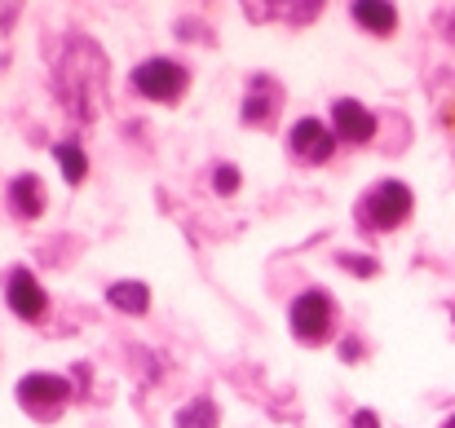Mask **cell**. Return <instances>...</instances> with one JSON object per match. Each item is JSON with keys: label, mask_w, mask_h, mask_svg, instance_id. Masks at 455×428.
<instances>
[{"label": "cell", "mask_w": 455, "mask_h": 428, "mask_svg": "<svg viewBox=\"0 0 455 428\" xmlns=\"http://www.w3.org/2000/svg\"><path fill=\"white\" fill-rule=\"evenodd\" d=\"M407 217H411V190H407L403 181H380V186L367 190V199H363V221H367L371 230H394V226H403Z\"/></svg>", "instance_id": "1"}, {"label": "cell", "mask_w": 455, "mask_h": 428, "mask_svg": "<svg viewBox=\"0 0 455 428\" xmlns=\"http://www.w3.org/2000/svg\"><path fill=\"white\" fill-rule=\"evenodd\" d=\"M133 89L142 98H155V102H172L181 89H186V67L168 62V58H147L138 71H133Z\"/></svg>", "instance_id": "2"}, {"label": "cell", "mask_w": 455, "mask_h": 428, "mask_svg": "<svg viewBox=\"0 0 455 428\" xmlns=\"http://www.w3.org/2000/svg\"><path fill=\"white\" fill-rule=\"evenodd\" d=\"M292 331L305 345L327 340V331H331V296L327 291H301L292 300Z\"/></svg>", "instance_id": "3"}, {"label": "cell", "mask_w": 455, "mask_h": 428, "mask_svg": "<svg viewBox=\"0 0 455 428\" xmlns=\"http://www.w3.org/2000/svg\"><path fill=\"white\" fill-rule=\"evenodd\" d=\"M67 398H71V384H67L62 376L36 371V376H22V380H18V402H22L27 411H58Z\"/></svg>", "instance_id": "4"}, {"label": "cell", "mask_w": 455, "mask_h": 428, "mask_svg": "<svg viewBox=\"0 0 455 428\" xmlns=\"http://www.w3.org/2000/svg\"><path fill=\"white\" fill-rule=\"evenodd\" d=\"M331 124H336V138L340 142H371L376 138V115L363 107V102H354V98H340L336 107H331Z\"/></svg>", "instance_id": "5"}, {"label": "cell", "mask_w": 455, "mask_h": 428, "mask_svg": "<svg viewBox=\"0 0 455 428\" xmlns=\"http://www.w3.org/2000/svg\"><path fill=\"white\" fill-rule=\"evenodd\" d=\"M292 155L305 159V163H323V159H331V150H336V133L323 124V120H301L297 129H292Z\"/></svg>", "instance_id": "6"}, {"label": "cell", "mask_w": 455, "mask_h": 428, "mask_svg": "<svg viewBox=\"0 0 455 428\" xmlns=\"http://www.w3.org/2000/svg\"><path fill=\"white\" fill-rule=\"evenodd\" d=\"M9 305H13V313L27 318V322L44 318V309H49V300H44V291H40V283H36V274L22 270V266L9 274Z\"/></svg>", "instance_id": "7"}, {"label": "cell", "mask_w": 455, "mask_h": 428, "mask_svg": "<svg viewBox=\"0 0 455 428\" xmlns=\"http://www.w3.org/2000/svg\"><path fill=\"white\" fill-rule=\"evenodd\" d=\"M9 208H13V217L36 221V217L44 212V181H40L36 172L13 177V181H9Z\"/></svg>", "instance_id": "8"}, {"label": "cell", "mask_w": 455, "mask_h": 428, "mask_svg": "<svg viewBox=\"0 0 455 428\" xmlns=\"http://www.w3.org/2000/svg\"><path fill=\"white\" fill-rule=\"evenodd\" d=\"M275 102H279V89L270 75H257L248 84V98H243V124H266L275 115Z\"/></svg>", "instance_id": "9"}, {"label": "cell", "mask_w": 455, "mask_h": 428, "mask_svg": "<svg viewBox=\"0 0 455 428\" xmlns=\"http://www.w3.org/2000/svg\"><path fill=\"white\" fill-rule=\"evenodd\" d=\"M354 18H358V27H367L376 36H389L398 27V9L394 4H380V0H358L354 4Z\"/></svg>", "instance_id": "10"}, {"label": "cell", "mask_w": 455, "mask_h": 428, "mask_svg": "<svg viewBox=\"0 0 455 428\" xmlns=\"http://www.w3.org/2000/svg\"><path fill=\"white\" fill-rule=\"evenodd\" d=\"M107 300H111L116 309H124V313H147V309H151V291H147V283H111Z\"/></svg>", "instance_id": "11"}, {"label": "cell", "mask_w": 455, "mask_h": 428, "mask_svg": "<svg viewBox=\"0 0 455 428\" xmlns=\"http://www.w3.org/2000/svg\"><path fill=\"white\" fill-rule=\"evenodd\" d=\"M53 155H58V163H62V177H67L71 186H80V181H84V172H89V163H84V150H80L76 142H62L58 150H53Z\"/></svg>", "instance_id": "12"}, {"label": "cell", "mask_w": 455, "mask_h": 428, "mask_svg": "<svg viewBox=\"0 0 455 428\" xmlns=\"http://www.w3.org/2000/svg\"><path fill=\"white\" fill-rule=\"evenodd\" d=\"M177 428H217V402L199 398V402L181 407V416H177Z\"/></svg>", "instance_id": "13"}, {"label": "cell", "mask_w": 455, "mask_h": 428, "mask_svg": "<svg viewBox=\"0 0 455 428\" xmlns=\"http://www.w3.org/2000/svg\"><path fill=\"white\" fill-rule=\"evenodd\" d=\"M212 186H217V194H235V190H239V168L221 163V168L212 172Z\"/></svg>", "instance_id": "14"}, {"label": "cell", "mask_w": 455, "mask_h": 428, "mask_svg": "<svg viewBox=\"0 0 455 428\" xmlns=\"http://www.w3.org/2000/svg\"><path fill=\"white\" fill-rule=\"evenodd\" d=\"M345 266L354 274H376V261H367V257H345Z\"/></svg>", "instance_id": "15"}, {"label": "cell", "mask_w": 455, "mask_h": 428, "mask_svg": "<svg viewBox=\"0 0 455 428\" xmlns=\"http://www.w3.org/2000/svg\"><path fill=\"white\" fill-rule=\"evenodd\" d=\"M354 428H380V424H376L371 411H358V416H354Z\"/></svg>", "instance_id": "16"}, {"label": "cell", "mask_w": 455, "mask_h": 428, "mask_svg": "<svg viewBox=\"0 0 455 428\" xmlns=\"http://www.w3.org/2000/svg\"><path fill=\"white\" fill-rule=\"evenodd\" d=\"M443 428H455V416H451V420H447V424H443Z\"/></svg>", "instance_id": "17"}]
</instances>
